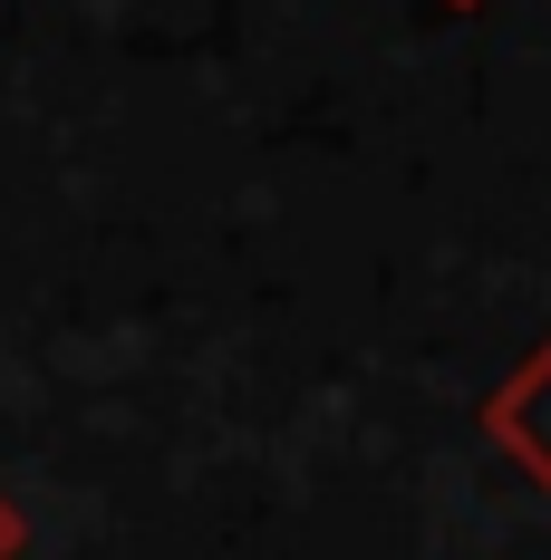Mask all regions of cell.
Returning <instances> with one entry per match:
<instances>
[{"label":"cell","instance_id":"1","mask_svg":"<svg viewBox=\"0 0 551 560\" xmlns=\"http://www.w3.org/2000/svg\"><path fill=\"white\" fill-rule=\"evenodd\" d=\"M484 435H494L503 464H523L532 483L551 493V338L513 358V377L484 396Z\"/></svg>","mask_w":551,"mask_h":560},{"label":"cell","instance_id":"3","mask_svg":"<svg viewBox=\"0 0 551 560\" xmlns=\"http://www.w3.org/2000/svg\"><path fill=\"white\" fill-rule=\"evenodd\" d=\"M445 10H494V0H445Z\"/></svg>","mask_w":551,"mask_h":560},{"label":"cell","instance_id":"2","mask_svg":"<svg viewBox=\"0 0 551 560\" xmlns=\"http://www.w3.org/2000/svg\"><path fill=\"white\" fill-rule=\"evenodd\" d=\"M30 551V512L10 503V483H0V560H20Z\"/></svg>","mask_w":551,"mask_h":560}]
</instances>
